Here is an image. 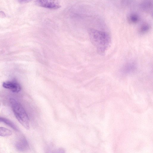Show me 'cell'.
Returning <instances> with one entry per match:
<instances>
[{"mask_svg":"<svg viewBox=\"0 0 153 153\" xmlns=\"http://www.w3.org/2000/svg\"><path fill=\"white\" fill-rule=\"evenodd\" d=\"M37 6L51 9H56L61 7L59 0H36Z\"/></svg>","mask_w":153,"mask_h":153,"instance_id":"3","label":"cell"},{"mask_svg":"<svg viewBox=\"0 0 153 153\" xmlns=\"http://www.w3.org/2000/svg\"><path fill=\"white\" fill-rule=\"evenodd\" d=\"M1 118H2V117H0V122H1Z\"/></svg>","mask_w":153,"mask_h":153,"instance_id":"13","label":"cell"},{"mask_svg":"<svg viewBox=\"0 0 153 153\" xmlns=\"http://www.w3.org/2000/svg\"><path fill=\"white\" fill-rule=\"evenodd\" d=\"M6 16L5 14L3 12L0 11V18H4Z\"/></svg>","mask_w":153,"mask_h":153,"instance_id":"12","label":"cell"},{"mask_svg":"<svg viewBox=\"0 0 153 153\" xmlns=\"http://www.w3.org/2000/svg\"><path fill=\"white\" fill-rule=\"evenodd\" d=\"M149 27L148 25H144L142 26L140 29V32L142 33H146L148 31Z\"/></svg>","mask_w":153,"mask_h":153,"instance_id":"10","label":"cell"},{"mask_svg":"<svg viewBox=\"0 0 153 153\" xmlns=\"http://www.w3.org/2000/svg\"><path fill=\"white\" fill-rule=\"evenodd\" d=\"M2 85L4 88L9 89L14 93L19 92L21 89L20 85L17 82L14 81L4 82Z\"/></svg>","mask_w":153,"mask_h":153,"instance_id":"4","label":"cell"},{"mask_svg":"<svg viewBox=\"0 0 153 153\" xmlns=\"http://www.w3.org/2000/svg\"><path fill=\"white\" fill-rule=\"evenodd\" d=\"M16 147L19 150L23 151L28 148V145L26 139L23 137L20 138L17 141L16 144Z\"/></svg>","mask_w":153,"mask_h":153,"instance_id":"6","label":"cell"},{"mask_svg":"<svg viewBox=\"0 0 153 153\" xmlns=\"http://www.w3.org/2000/svg\"><path fill=\"white\" fill-rule=\"evenodd\" d=\"M12 132L10 130L4 127H0V136L7 137L11 135Z\"/></svg>","mask_w":153,"mask_h":153,"instance_id":"8","label":"cell"},{"mask_svg":"<svg viewBox=\"0 0 153 153\" xmlns=\"http://www.w3.org/2000/svg\"><path fill=\"white\" fill-rule=\"evenodd\" d=\"M135 68V65L134 63L128 62L122 67L121 70V72L125 75L128 74L132 72Z\"/></svg>","mask_w":153,"mask_h":153,"instance_id":"5","label":"cell"},{"mask_svg":"<svg viewBox=\"0 0 153 153\" xmlns=\"http://www.w3.org/2000/svg\"><path fill=\"white\" fill-rule=\"evenodd\" d=\"M10 102L15 115L18 121L26 128L29 129L28 117L22 105L14 99H10Z\"/></svg>","mask_w":153,"mask_h":153,"instance_id":"2","label":"cell"},{"mask_svg":"<svg viewBox=\"0 0 153 153\" xmlns=\"http://www.w3.org/2000/svg\"><path fill=\"white\" fill-rule=\"evenodd\" d=\"M1 122H3L8 125L14 130L16 131H18V129L16 126V125L11 121L10 120L6 118L2 117L1 121Z\"/></svg>","mask_w":153,"mask_h":153,"instance_id":"7","label":"cell"},{"mask_svg":"<svg viewBox=\"0 0 153 153\" xmlns=\"http://www.w3.org/2000/svg\"><path fill=\"white\" fill-rule=\"evenodd\" d=\"M129 21L132 23H136L137 22L138 18L137 15L132 14L130 16L129 18Z\"/></svg>","mask_w":153,"mask_h":153,"instance_id":"9","label":"cell"},{"mask_svg":"<svg viewBox=\"0 0 153 153\" xmlns=\"http://www.w3.org/2000/svg\"><path fill=\"white\" fill-rule=\"evenodd\" d=\"M91 42L97 49L98 53L103 55L110 46L111 39L107 33L93 29L88 30Z\"/></svg>","mask_w":153,"mask_h":153,"instance_id":"1","label":"cell"},{"mask_svg":"<svg viewBox=\"0 0 153 153\" xmlns=\"http://www.w3.org/2000/svg\"><path fill=\"white\" fill-rule=\"evenodd\" d=\"M32 0H18L19 1L22 3H25L29 2Z\"/></svg>","mask_w":153,"mask_h":153,"instance_id":"11","label":"cell"}]
</instances>
